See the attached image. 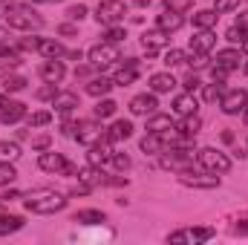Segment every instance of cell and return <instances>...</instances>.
<instances>
[{
    "mask_svg": "<svg viewBox=\"0 0 248 245\" xmlns=\"http://www.w3.org/2000/svg\"><path fill=\"white\" fill-rule=\"evenodd\" d=\"M66 193L61 190H52V187H35L29 193H23V208L29 214H38V216H49V214H61L66 208Z\"/></svg>",
    "mask_w": 248,
    "mask_h": 245,
    "instance_id": "1",
    "label": "cell"
},
{
    "mask_svg": "<svg viewBox=\"0 0 248 245\" xmlns=\"http://www.w3.org/2000/svg\"><path fill=\"white\" fill-rule=\"evenodd\" d=\"M3 23L9 29H15V32H38L44 26V17L29 3H12V6H6Z\"/></svg>",
    "mask_w": 248,
    "mask_h": 245,
    "instance_id": "2",
    "label": "cell"
},
{
    "mask_svg": "<svg viewBox=\"0 0 248 245\" xmlns=\"http://www.w3.org/2000/svg\"><path fill=\"white\" fill-rule=\"evenodd\" d=\"M196 165H199L202 170H208V173L222 176V173H228V170L234 168V159H231L228 153L217 150V147H202V150H196Z\"/></svg>",
    "mask_w": 248,
    "mask_h": 245,
    "instance_id": "3",
    "label": "cell"
},
{
    "mask_svg": "<svg viewBox=\"0 0 248 245\" xmlns=\"http://www.w3.org/2000/svg\"><path fill=\"white\" fill-rule=\"evenodd\" d=\"M87 61L93 63L98 72H104L107 66H113V63L122 61V49H119V44H107V41H101V44H95V46L87 52Z\"/></svg>",
    "mask_w": 248,
    "mask_h": 245,
    "instance_id": "4",
    "label": "cell"
},
{
    "mask_svg": "<svg viewBox=\"0 0 248 245\" xmlns=\"http://www.w3.org/2000/svg\"><path fill=\"white\" fill-rule=\"evenodd\" d=\"M127 12H130V6H127L124 0H101V3L95 6V20L104 23V26H116V23L124 20Z\"/></svg>",
    "mask_w": 248,
    "mask_h": 245,
    "instance_id": "5",
    "label": "cell"
},
{
    "mask_svg": "<svg viewBox=\"0 0 248 245\" xmlns=\"http://www.w3.org/2000/svg\"><path fill=\"white\" fill-rule=\"evenodd\" d=\"M217 237V231L214 228H185V231H173V234H168V243L170 245H182V243H211Z\"/></svg>",
    "mask_w": 248,
    "mask_h": 245,
    "instance_id": "6",
    "label": "cell"
},
{
    "mask_svg": "<svg viewBox=\"0 0 248 245\" xmlns=\"http://www.w3.org/2000/svg\"><path fill=\"white\" fill-rule=\"evenodd\" d=\"M248 107V90H225L219 98V110L225 116H243V110Z\"/></svg>",
    "mask_w": 248,
    "mask_h": 245,
    "instance_id": "7",
    "label": "cell"
},
{
    "mask_svg": "<svg viewBox=\"0 0 248 245\" xmlns=\"http://www.w3.org/2000/svg\"><path fill=\"white\" fill-rule=\"evenodd\" d=\"M72 138H78L81 144H87V147H90V144H95V141L107 138V130L95 122V119H87V122L75 124V136H72Z\"/></svg>",
    "mask_w": 248,
    "mask_h": 245,
    "instance_id": "8",
    "label": "cell"
},
{
    "mask_svg": "<svg viewBox=\"0 0 248 245\" xmlns=\"http://www.w3.org/2000/svg\"><path fill=\"white\" fill-rule=\"evenodd\" d=\"M179 182L185 187H196V190H214V187H219V176L208 173V170H202V173L185 170V173H179Z\"/></svg>",
    "mask_w": 248,
    "mask_h": 245,
    "instance_id": "9",
    "label": "cell"
},
{
    "mask_svg": "<svg viewBox=\"0 0 248 245\" xmlns=\"http://www.w3.org/2000/svg\"><path fill=\"white\" fill-rule=\"evenodd\" d=\"M168 38H170V35H165L162 29L144 32V35H141V49L147 52V58H156L159 52H165V49H168Z\"/></svg>",
    "mask_w": 248,
    "mask_h": 245,
    "instance_id": "10",
    "label": "cell"
},
{
    "mask_svg": "<svg viewBox=\"0 0 248 245\" xmlns=\"http://www.w3.org/2000/svg\"><path fill=\"white\" fill-rule=\"evenodd\" d=\"M214 66H219V69H225V72L243 69V49H237V46L219 49V52H217V61H214Z\"/></svg>",
    "mask_w": 248,
    "mask_h": 245,
    "instance_id": "11",
    "label": "cell"
},
{
    "mask_svg": "<svg viewBox=\"0 0 248 245\" xmlns=\"http://www.w3.org/2000/svg\"><path fill=\"white\" fill-rule=\"evenodd\" d=\"M156 107H159L156 92H141V95H133L130 98V113L133 116H153Z\"/></svg>",
    "mask_w": 248,
    "mask_h": 245,
    "instance_id": "12",
    "label": "cell"
},
{
    "mask_svg": "<svg viewBox=\"0 0 248 245\" xmlns=\"http://www.w3.org/2000/svg\"><path fill=\"white\" fill-rule=\"evenodd\" d=\"M41 78H44V84H61L63 75H66V66H63L61 58H46V61L41 63Z\"/></svg>",
    "mask_w": 248,
    "mask_h": 245,
    "instance_id": "13",
    "label": "cell"
},
{
    "mask_svg": "<svg viewBox=\"0 0 248 245\" xmlns=\"http://www.w3.org/2000/svg\"><path fill=\"white\" fill-rule=\"evenodd\" d=\"M190 52H199V55H208L214 46H217V35H214V29H199L193 38H190Z\"/></svg>",
    "mask_w": 248,
    "mask_h": 245,
    "instance_id": "14",
    "label": "cell"
},
{
    "mask_svg": "<svg viewBox=\"0 0 248 245\" xmlns=\"http://www.w3.org/2000/svg\"><path fill=\"white\" fill-rule=\"evenodd\" d=\"M38 168H41V170H46V173L61 176L63 168H66V159H63L61 153H55V150H44V153L38 156Z\"/></svg>",
    "mask_w": 248,
    "mask_h": 245,
    "instance_id": "15",
    "label": "cell"
},
{
    "mask_svg": "<svg viewBox=\"0 0 248 245\" xmlns=\"http://www.w3.org/2000/svg\"><path fill=\"white\" fill-rule=\"evenodd\" d=\"M78 182H84L90 190H93V187L110 184V179H107V173H104L101 168H95V165H87V168H78Z\"/></svg>",
    "mask_w": 248,
    "mask_h": 245,
    "instance_id": "16",
    "label": "cell"
},
{
    "mask_svg": "<svg viewBox=\"0 0 248 245\" xmlns=\"http://www.w3.org/2000/svg\"><path fill=\"white\" fill-rule=\"evenodd\" d=\"M136 78H139V61H136V58H124L122 69L113 75V84H116V87H130Z\"/></svg>",
    "mask_w": 248,
    "mask_h": 245,
    "instance_id": "17",
    "label": "cell"
},
{
    "mask_svg": "<svg viewBox=\"0 0 248 245\" xmlns=\"http://www.w3.org/2000/svg\"><path fill=\"white\" fill-rule=\"evenodd\" d=\"M182 26H185V15H179V12H168V9H165V15L156 17V29H162L165 35H173V32H179Z\"/></svg>",
    "mask_w": 248,
    "mask_h": 245,
    "instance_id": "18",
    "label": "cell"
},
{
    "mask_svg": "<svg viewBox=\"0 0 248 245\" xmlns=\"http://www.w3.org/2000/svg\"><path fill=\"white\" fill-rule=\"evenodd\" d=\"M147 87H150V92H156V95L173 92V90H176V78H173L170 72H153V75L147 78Z\"/></svg>",
    "mask_w": 248,
    "mask_h": 245,
    "instance_id": "19",
    "label": "cell"
},
{
    "mask_svg": "<svg viewBox=\"0 0 248 245\" xmlns=\"http://www.w3.org/2000/svg\"><path fill=\"white\" fill-rule=\"evenodd\" d=\"M52 107H55L58 116H69V113L78 107V92H72V90H58V95L52 98Z\"/></svg>",
    "mask_w": 248,
    "mask_h": 245,
    "instance_id": "20",
    "label": "cell"
},
{
    "mask_svg": "<svg viewBox=\"0 0 248 245\" xmlns=\"http://www.w3.org/2000/svg\"><path fill=\"white\" fill-rule=\"evenodd\" d=\"M116 84H113V78H107V75H95V78H90L87 81V95H93V98H104V95H110V90H113Z\"/></svg>",
    "mask_w": 248,
    "mask_h": 245,
    "instance_id": "21",
    "label": "cell"
},
{
    "mask_svg": "<svg viewBox=\"0 0 248 245\" xmlns=\"http://www.w3.org/2000/svg\"><path fill=\"white\" fill-rule=\"evenodd\" d=\"M38 55L44 58H66V46L52 38H38Z\"/></svg>",
    "mask_w": 248,
    "mask_h": 245,
    "instance_id": "22",
    "label": "cell"
},
{
    "mask_svg": "<svg viewBox=\"0 0 248 245\" xmlns=\"http://www.w3.org/2000/svg\"><path fill=\"white\" fill-rule=\"evenodd\" d=\"M196 107H199V101H196V95L187 92V90L173 98V113H176V116H190V113H196Z\"/></svg>",
    "mask_w": 248,
    "mask_h": 245,
    "instance_id": "23",
    "label": "cell"
},
{
    "mask_svg": "<svg viewBox=\"0 0 248 245\" xmlns=\"http://www.w3.org/2000/svg\"><path fill=\"white\" fill-rule=\"evenodd\" d=\"M176 122H173V116H168V113H153V116H147V133H168V130H173Z\"/></svg>",
    "mask_w": 248,
    "mask_h": 245,
    "instance_id": "24",
    "label": "cell"
},
{
    "mask_svg": "<svg viewBox=\"0 0 248 245\" xmlns=\"http://www.w3.org/2000/svg\"><path fill=\"white\" fill-rule=\"evenodd\" d=\"M72 222H78V225H101V222H107V214L95 211V208H84V211H75Z\"/></svg>",
    "mask_w": 248,
    "mask_h": 245,
    "instance_id": "25",
    "label": "cell"
},
{
    "mask_svg": "<svg viewBox=\"0 0 248 245\" xmlns=\"http://www.w3.org/2000/svg\"><path fill=\"white\" fill-rule=\"evenodd\" d=\"M130 136H133V124L127 122V119H116L107 127V138L110 141H127Z\"/></svg>",
    "mask_w": 248,
    "mask_h": 245,
    "instance_id": "26",
    "label": "cell"
},
{
    "mask_svg": "<svg viewBox=\"0 0 248 245\" xmlns=\"http://www.w3.org/2000/svg\"><path fill=\"white\" fill-rule=\"evenodd\" d=\"M23 225H26L23 216H17V214H0V237H9V234L20 231Z\"/></svg>",
    "mask_w": 248,
    "mask_h": 245,
    "instance_id": "27",
    "label": "cell"
},
{
    "mask_svg": "<svg viewBox=\"0 0 248 245\" xmlns=\"http://www.w3.org/2000/svg\"><path fill=\"white\" fill-rule=\"evenodd\" d=\"M199 127H202V119H199L196 113H190V116H182V122L176 124V130H179V136H187V138H196V133H199Z\"/></svg>",
    "mask_w": 248,
    "mask_h": 245,
    "instance_id": "28",
    "label": "cell"
},
{
    "mask_svg": "<svg viewBox=\"0 0 248 245\" xmlns=\"http://www.w3.org/2000/svg\"><path fill=\"white\" fill-rule=\"evenodd\" d=\"M217 20H219V15H217L214 9H199V12H193V26H196V29H214Z\"/></svg>",
    "mask_w": 248,
    "mask_h": 245,
    "instance_id": "29",
    "label": "cell"
},
{
    "mask_svg": "<svg viewBox=\"0 0 248 245\" xmlns=\"http://www.w3.org/2000/svg\"><path fill=\"white\" fill-rule=\"evenodd\" d=\"M141 150H144V153H165V150H168L165 136H162V133H147V136L141 138Z\"/></svg>",
    "mask_w": 248,
    "mask_h": 245,
    "instance_id": "30",
    "label": "cell"
},
{
    "mask_svg": "<svg viewBox=\"0 0 248 245\" xmlns=\"http://www.w3.org/2000/svg\"><path fill=\"white\" fill-rule=\"evenodd\" d=\"M116 110H119V104H116L113 98H107V95H104V98H98V104H95V110H93V113H95V119H98V122H104V119L116 116Z\"/></svg>",
    "mask_w": 248,
    "mask_h": 245,
    "instance_id": "31",
    "label": "cell"
},
{
    "mask_svg": "<svg viewBox=\"0 0 248 245\" xmlns=\"http://www.w3.org/2000/svg\"><path fill=\"white\" fill-rule=\"evenodd\" d=\"M26 84H29V81H26L23 75H15V72H12V75L3 78V92H6V95H12V92H23Z\"/></svg>",
    "mask_w": 248,
    "mask_h": 245,
    "instance_id": "32",
    "label": "cell"
},
{
    "mask_svg": "<svg viewBox=\"0 0 248 245\" xmlns=\"http://www.w3.org/2000/svg\"><path fill=\"white\" fill-rule=\"evenodd\" d=\"M222 92H225V87H222L219 81H214V84H205V90H202V101H205V104H219Z\"/></svg>",
    "mask_w": 248,
    "mask_h": 245,
    "instance_id": "33",
    "label": "cell"
},
{
    "mask_svg": "<svg viewBox=\"0 0 248 245\" xmlns=\"http://www.w3.org/2000/svg\"><path fill=\"white\" fill-rule=\"evenodd\" d=\"M20 159V144L17 141H0V162H17Z\"/></svg>",
    "mask_w": 248,
    "mask_h": 245,
    "instance_id": "34",
    "label": "cell"
},
{
    "mask_svg": "<svg viewBox=\"0 0 248 245\" xmlns=\"http://www.w3.org/2000/svg\"><path fill=\"white\" fill-rule=\"evenodd\" d=\"M185 61H187V52L176 49V46H168V49H165V55H162V63H165V66H170V69H173V66H179V63H185Z\"/></svg>",
    "mask_w": 248,
    "mask_h": 245,
    "instance_id": "35",
    "label": "cell"
},
{
    "mask_svg": "<svg viewBox=\"0 0 248 245\" xmlns=\"http://www.w3.org/2000/svg\"><path fill=\"white\" fill-rule=\"evenodd\" d=\"M23 116H26V104H20V101L12 98V104H9V110L3 116V124H15V122H20Z\"/></svg>",
    "mask_w": 248,
    "mask_h": 245,
    "instance_id": "36",
    "label": "cell"
},
{
    "mask_svg": "<svg viewBox=\"0 0 248 245\" xmlns=\"http://www.w3.org/2000/svg\"><path fill=\"white\" fill-rule=\"evenodd\" d=\"M26 122H29V127H49L52 124V113L49 110H35V113L26 116Z\"/></svg>",
    "mask_w": 248,
    "mask_h": 245,
    "instance_id": "37",
    "label": "cell"
},
{
    "mask_svg": "<svg viewBox=\"0 0 248 245\" xmlns=\"http://www.w3.org/2000/svg\"><path fill=\"white\" fill-rule=\"evenodd\" d=\"M15 179H17V170H15V165H12V162H0V187L12 184Z\"/></svg>",
    "mask_w": 248,
    "mask_h": 245,
    "instance_id": "38",
    "label": "cell"
},
{
    "mask_svg": "<svg viewBox=\"0 0 248 245\" xmlns=\"http://www.w3.org/2000/svg\"><path fill=\"white\" fill-rule=\"evenodd\" d=\"M162 6L168 9V12H179V15H185L193 9V0H162Z\"/></svg>",
    "mask_w": 248,
    "mask_h": 245,
    "instance_id": "39",
    "label": "cell"
},
{
    "mask_svg": "<svg viewBox=\"0 0 248 245\" xmlns=\"http://www.w3.org/2000/svg\"><path fill=\"white\" fill-rule=\"evenodd\" d=\"M246 38H248V29L246 26H237V23L225 32V41H228V44H243Z\"/></svg>",
    "mask_w": 248,
    "mask_h": 245,
    "instance_id": "40",
    "label": "cell"
},
{
    "mask_svg": "<svg viewBox=\"0 0 248 245\" xmlns=\"http://www.w3.org/2000/svg\"><path fill=\"white\" fill-rule=\"evenodd\" d=\"M124 38H127V29H122L119 23L116 26H107V32H104V41L107 44H122Z\"/></svg>",
    "mask_w": 248,
    "mask_h": 245,
    "instance_id": "41",
    "label": "cell"
},
{
    "mask_svg": "<svg viewBox=\"0 0 248 245\" xmlns=\"http://www.w3.org/2000/svg\"><path fill=\"white\" fill-rule=\"evenodd\" d=\"M240 3H243V0H214V12H217V15H228V12L240 9Z\"/></svg>",
    "mask_w": 248,
    "mask_h": 245,
    "instance_id": "42",
    "label": "cell"
},
{
    "mask_svg": "<svg viewBox=\"0 0 248 245\" xmlns=\"http://www.w3.org/2000/svg\"><path fill=\"white\" fill-rule=\"evenodd\" d=\"M110 165H113V168H116V170H130V156H124V153H116V150H113V156H110Z\"/></svg>",
    "mask_w": 248,
    "mask_h": 245,
    "instance_id": "43",
    "label": "cell"
},
{
    "mask_svg": "<svg viewBox=\"0 0 248 245\" xmlns=\"http://www.w3.org/2000/svg\"><path fill=\"white\" fill-rule=\"evenodd\" d=\"M17 66H20V58H0V78L12 75Z\"/></svg>",
    "mask_w": 248,
    "mask_h": 245,
    "instance_id": "44",
    "label": "cell"
},
{
    "mask_svg": "<svg viewBox=\"0 0 248 245\" xmlns=\"http://www.w3.org/2000/svg\"><path fill=\"white\" fill-rule=\"evenodd\" d=\"M87 12H90V9H87L84 3H75V6H69V9H66V17H69V20H84V17H87Z\"/></svg>",
    "mask_w": 248,
    "mask_h": 245,
    "instance_id": "45",
    "label": "cell"
},
{
    "mask_svg": "<svg viewBox=\"0 0 248 245\" xmlns=\"http://www.w3.org/2000/svg\"><path fill=\"white\" fill-rule=\"evenodd\" d=\"M49 147H52V136L44 133V136H35V138H32V150L44 153V150H49Z\"/></svg>",
    "mask_w": 248,
    "mask_h": 245,
    "instance_id": "46",
    "label": "cell"
},
{
    "mask_svg": "<svg viewBox=\"0 0 248 245\" xmlns=\"http://www.w3.org/2000/svg\"><path fill=\"white\" fill-rule=\"evenodd\" d=\"M182 87H185L187 92H196V90L202 87V81H199V75H196V72H187L185 78H182Z\"/></svg>",
    "mask_w": 248,
    "mask_h": 245,
    "instance_id": "47",
    "label": "cell"
},
{
    "mask_svg": "<svg viewBox=\"0 0 248 245\" xmlns=\"http://www.w3.org/2000/svg\"><path fill=\"white\" fill-rule=\"evenodd\" d=\"M35 95H38L41 101H52V98L58 95V87H55V84H46V87H41V90H38Z\"/></svg>",
    "mask_w": 248,
    "mask_h": 245,
    "instance_id": "48",
    "label": "cell"
},
{
    "mask_svg": "<svg viewBox=\"0 0 248 245\" xmlns=\"http://www.w3.org/2000/svg\"><path fill=\"white\" fill-rule=\"evenodd\" d=\"M187 61H190V66H193V69H205V66H208V55L190 52V58H187Z\"/></svg>",
    "mask_w": 248,
    "mask_h": 245,
    "instance_id": "49",
    "label": "cell"
},
{
    "mask_svg": "<svg viewBox=\"0 0 248 245\" xmlns=\"http://www.w3.org/2000/svg\"><path fill=\"white\" fill-rule=\"evenodd\" d=\"M231 231H234V237H248V219H243V222H237V225H234Z\"/></svg>",
    "mask_w": 248,
    "mask_h": 245,
    "instance_id": "50",
    "label": "cell"
},
{
    "mask_svg": "<svg viewBox=\"0 0 248 245\" xmlns=\"http://www.w3.org/2000/svg\"><path fill=\"white\" fill-rule=\"evenodd\" d=\"M211 78H214V81H219V84H222V81H225V78H228V72H225V69H219V66H211Z\"/></svg>",
    "mask_w": 248,
    "mask_h": 245,
    "instance_id": "51",
    "label": "cell"
},
{
    "mask_svg": "<svg viewBox=\"0 0 248 245\" xmlns=\"http://www.w3.org/2000/svg\"><path fill=\"white\" fill-rule=\"evenodd\" d=\"M9 104H12V98H9V95H0V122H3V116H6V110H9Z\"/></svg>",
    "mask_w": 248,
    "mask_h": 245,
    "instance_id": "52",
    "label": "cell"
},
{
    "mask_svg": "<svg viewBox=\"0 0 248 245\" xmlns=\"http://www.w3.org/2000/svg\"><path fill=\"white\" fill-rule=\"evenodd\" d=\"M234 23H237V26H246V29H248V12H240Z\"/></svg>",
    "mask_w": 248,
    "mask_h": 245,
    "instance_id": "53",
    "label": "cell"
},
{
    "mask_svg": "<svg viewBox=\"0 0 248 245\" xmlns=\"http://www.w3.org/2000/svg\"><path fill=\"white\" fill-rule=\"evenodd\" d=\"M58 32H61V35H75V32H78V29H75V26H72V23H63L61 29H58Z\"/></svg>",
    "mask_w": 248,
    "mask_h": 245,
    "instance_id": "54",
    "label": "cell"
},
{
    "mask_svg": "<svg viewBox=\"0 0 248 245\" xmlns=\"http://www.w3.org/2000/svg\"><path fill=\"white\" fill-rule=\"evenodd\" d=\"M222 141H225V144H231V141H234V133H228V130H225V133H222Z\"/></svg>",
    "mask_w": 248,
    "mask_h": 245,
    "instance_id": "55",
    "label": "cell"
},
{
    "mask_svg": "<svg viewBox=\"0 0 248 245\" xmlns=\"http://www.w3.org/2000/svg\"><path fill=\"white\" fill-rule=\"evenodd\" d=\"M136 6H139V9H147V6H150V0H136Z\"/></svg>",
    "mask_w": 248,
    "mask_h": 245,
    "instance_id": "56",
    "label": "cell"
},
{
    "mask_svg": "<svg viewBox=\"0 0 248 245\" xmlns=\"http://www.w3.org/2000/svg\"><path fill=\"white\" fill-rule=\"evenodd\" d=\"M240 49H243V55H248V38L243 41V44H240Z\"/></svg>",
    "mask_w": 248,
    "mask_h": 245,
    "instance_id": "57",
    "label": "cell"
},
{
    "mask_svg": "<svg viewBox=\"0 0 248 245\" xmlns=\"http://www.w3.org/2000/svg\"><path fill=\"white\" fill-rule=\"evenodd\" d=\"M29 3H61V0H29Z\"/></svg>",
    "mask_w": 248,
    "mask_h": 245,
    "instance_id": "58",
    "label": "cell"
},
{
    "mask_svg": "<svg viewBox=\"0 0 248 245\" xmlns=\"http://www.w3.org/2000/svg\"><path fill=\"white\" fill-rule=\"evenodd\" d=\"M15 0H0V9H6V6H12Z\"/></svg>",
    "mask_w": 248,
    "mask_h": 245,
    "instance_id": "59",
    "label": "cell"
},
{
    "mask_svg": "<svg viewBox=\"0 0 248 245\" xmlns=\"http://www.w3.org/2000/svg\"><path fill=\"white\" fill-rule=\"evenodd\" d=\"M243 119H246V124H248V107H246V110H243Z\"/></svg>",
    "mask_w": 248,
    "mask_h": 245,
    "instance_id": "60",
    "label": "cell"
},
{
    "mask_svg": "<svg viewBox=\"0 0 248 245\" xmlns=\"http://www.w3.org/2000/svg\"><path fill=\"white\" fill-rule=\"evenodd\" d=\"M243 72H246V75H248V61H243Z\"/></svg>",
    "mask_w": 248,
    "mask_h": 245,
    "instance_id": "61",
    "label": "cell"
},
{
    "mask_svg": "<svg viewBox=\"0 0 248 245\" xmlns=\"http://www.w3.org/2000/svg\"><path fill=\"white\" fill-rule=\"evenodd\" d=\"M246 153H248V141H246Z\"/></svg>",
    "mask_w": 248,
    "mask_h": 245,
    "instance_id": "62",
    "label": "cell"
}]
</instances>
